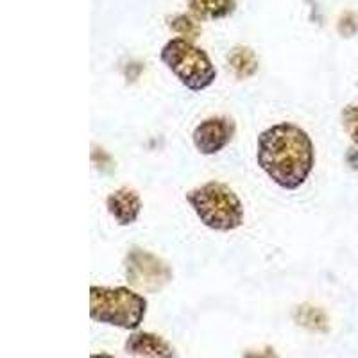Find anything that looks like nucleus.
<instances>
[{
  "label": "nucleus",
  "instance_id": "nucleus-1",
  "mask_svg": "<svg viewBox=\"0 0 358 358\" xmlns=\"http://www.w3.org/2000/svg\"><path fill=\"white\" fill-rule=\"evenodd\" d=\"M258 167L283 190H297L315 167V147L305 129L280 122L258 134Z\"/></svg>",
  "mask_w": 358,
  "mask_h": 358
},
{
  "label": "nucleus",
  "instance_id": "nucleus-2",
  "mask_svg": "<svg viewBox=\"0 0 358 358\" xmlns=\"http://www.w3.org/2000/svg\"><path fill=\"white\" fill-rule=\"evenodd\" d=\"M187 201L206 228L233 231L244 224V204L228 185L210 181L188 192Z\"/></svg>",
  "mask_w": 358,
  "mask_h": 358
},
{
  "label": "nucleus",
  "instance_id": "nucleus-3",
  "mask_svg": "<svg viewBox=\"0 0 358 358\" xmlns=\"http://www.w3.org/2000/svg\"><path fill=\"white\" fill-rule=\"evenodd\" d=\"M145 313V297L127 287H90V315L95 322L136 330Z\"/></svg>",
  "mask_w": 358,
  "mask_h": 358
},
{
  "label": "nucleus",
  "instance_id": "nucleus-4",
  "mask_svg": "<svg viewBox=\"0 0 358 358\" xmlns=\"http://www.w3.org/2000/svg\"><path fill=\"white\" fill-rule=\"evenodd\" d=\"M159 59L174 73L178 81L192 92H203L217 79V69L210 56L185 38L167 41Z\"/></svg>",
  "mask_w": 358,
  "mask_h": 358
},
{
  "label": "nucleus",
  "instance_id": "nucleus-5",
  "mask_svg": "<svg viewBox=\"0 0 358 358\" xmlns=\"http://www.w3.org/2000/svg\"><path fill=\"white\" fill-rule=\"evenodd\" d=\"M124 273L131 287L142 292L155 294L172 281V267L155 252L142 248H131L124 260Z\"/></svg>",
  "mask_w": 358,
  "mask_h": 358
},
{
  "label": "nucleus",
  "instance_id": "nucleus-6",
  "mask_svg": "<svg viewBox=\"0 0 358 358\" xmlns=\"http://www.w3.org/2000/svg\"><path fill=\"white\" fill-rule=\"evenodd\" d=\"M236 133V124L229 117H210L194 129L192 140L197 151L204 156H213L220 152Z\"/></svg>",
  "mask_w": 358,
  "mask_h": 358
},
{
  "label": "nucleus",
  "instance_id": "nucleus-7",
  "mask_svg": "<svg viewBox=\"0 0 358 358\" xmlns=\"http://www.w3.org/2000/svg\"><path fill=\"white\" fill-rule=\"evenodd\" d=\"M106 208L118 226H131L138 220L142 212V199L134 188L122 187L108 196Z\"/></svg>",
  "mask_w": 358,
  "mask_h": 358
},
{
  "label": "nucleus",
  "instance_id": "nucleus-8",
  "mask_svg": "<svg viewBox=\"0 0 358 358\" xmlns=\"http://www.w3.org/2000/svg\"><path fill=\"white\" fill-rule=\"evenodd\" d=\"M126 351L142 358H176V350L159 335L134 331L126 341Z\"/></svg>",
  "mask_w": 358,
  "mask_h": 358
},
{
  "label": "nucleus",
  "instance_id": "nucleus-9",
  "mask_svg": "<svg viewBox=\"0 0 358 358\" xmlns=\"http://www.w3.org/2000/svg\"><path fill=\"white\" fill-rule=\"evenodd\" d=\"M192 15L199 20H220L233 15L236 0H187Z\"/></svg>",
  "mask_w": 358,
  "mask_h": 358
},
{
  "label": "nucleus",
  "instance_id": "nucleus-10",
  "mask_svg": "<svg viewBox=\"0 0 358 358\" xmlns=\"http://www.w3.org/2000/svg\"><path fill=\"white\" fill-rule=\"evenodd\" d=\"M228 63L238 79H249L258 72V56L245 45H236L229 50Z\"/></svg>",
  "mask_w": 358,
  "mask_h": 358
},
{
  "label": "nucleus",
  "instance_id": "nucleus-11",
  "mask_svg": "<svg viewBox=\"0 0 358 358\" xmlns=\"http://www.w3.org/2000/svg\"><path fill=\"white\" fill-rule=\"evenodd\" d=\"M294 321L310 331H326L328 330V319L321 308L312 305L297 306L294 312Z\"/></svg>",
  "mask_w": 358,
  "mask_h": 358
},
{
  "label": "nucleus",
  "instance_id": "nucleus-12",
  "mask_svg": "<svg viewBox=\"0 0 358 358\" xmlns=\"http://www.w3.org/2000/svg\"><path fill=\"white\" fill-rule=\"evenodd\" d=\"M169 25H171L172 31L181 34V36L188 41L196 40L201 33L199 22H197L196 18L188 17V15H178V17L172 18V20L169 22Z\"/></svg>",
  "mask_w": 358,
  "mask_h": 358
},
{
  "label": "nucleus",
  "instance_id": "nucleus-13",
  "mask_svg": "<svg viewBox=\"0 0 358 358\" xmlns=\"http://www.w3.org/2000/svg\"><path fill=\"white\" fill-rule=\"evenodd\" d=\"M342 127L351 142L358 147V104H348L341 113Z\"/></svg>",
  "mask_w": 358,
  "mask_h": 358
},
{
  "label": "nucleus",
  "instance_id": "nucleus-14",
  "mask_svg": "<svg viewBox=\"0 0 358 358\" xmlns=\"http://www.w3.org/2000/svg\"><path fill=\"white\" fill-rule=\"evenodd\" d=\"M244 358H278V357L276 353H274V350L267 348V350L264 351H248V353L244 355Z\"/></svg>",
  "mask_w": 358,
  "mask_h": 358
},
{
  "label": "nucleus",
  "instance_id": "nucleus-15",
  "mask_svg": "<svg viewBox=\"0 0 358 358\" xmlns=\"http://www.w3.org/2000/svg\"><path fill=\"white\" fill-rule=\"evenodd\" d=\"M90 358H115V357H111V355L108 353H99V355H92Z\"/></svg>",
  "mask_w": 358,
  "mask_h": 358
}]
</instances>
